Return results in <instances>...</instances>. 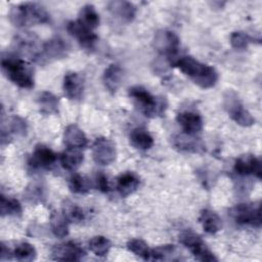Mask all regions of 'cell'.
I'll list each match as a JSON object with an SVG mask.
<instances>
[{
	"mask_svg": "<svg viewBox=\"0 0 262 262\" xmlns=\"http://www.w3.org/2000/svg\"><path fill=\"white\" fill-rule=\"evenodd\" d=\"M12 43L13 48L18 55L30 57L35 61L38 60L43 43L40 42L35 34H32L31 32L20 33L14 37Z\"/></svg>",
	"mask_w": 262,
	"mask_h": 262,
	"instance_id": "cell-8",
	"label": "cell"
},
{
	"mask_svg": "<svg viewBox=\"0 0 262 262\" xmlns=\"http://www.w3.org/2000/svg\"><path fill=\"white\" fill-rule=\"evenodd\" d=\"M62 213L69 222L79 223L85 219V214L82 208L72 202H66L62 207Z\"/></svg>",
	"mask_w": 262,
	"mask_h": 262,
	"instance_id": "cell-35",
	"label": "cell"
},
{
	"mask_svg": "<svg viewBox=\"0 0 262 262\" xmlns=\"http://www.w3.org/2000/svg\"><path fill=\"white\" fill-rule=\"evenodd\" d=\"M95 185H96L97 189L100 190L101 192L106 193V192H108L111 190L107 177L103 173H98L96 175V177H95Z\"/></svg>",
	"mask_w": 262,
	"mask_h": 262,
	"instance_id": "cell-39",
	"label": "cell"
},
{
	"mask_svg": "<svg viewBox=\"0 0 262 262\" xmlns=\"http://www.w3.org/2000/svg\"><path fill=\"white\" fill-rule=\"evenodd\" d=\"M179 242L190 251L192 256L199 261L213 262L217 261L215 255L207 247L200 235L192 231H184L179 236Z\"/></svg>",
	"mask_w": 262,
	"mask_h": 262,
	"instance_id": "cell-6",
	"label": "cell"
},
{
	"mask_svg": "<svg viewBox=\"0 0 262 262\" xmlns=\"http://www.w3.org/2000/svg\"><path fill=\"white\" fill-rule=\"evenodd\" d=\"M77 20L91 31L99 26V15L92 4H86L80 9Z\"/></svg>",
	"mask_w": 262,
	"mask_h": 262,
	"instance_id": "cell-27",
	"label": "cell"
},
{
	"mask_svg": "<svg viewBox=\"0 0 262 262\" xmlns=\"http://www.w3.org/2000/svg\"><path fill=\"white\" fill-rule=\"evenodd\" d=\"M108 10L113 15L120 18L122 21L131 23L136 15V7L128 1H112L107 4Z\"/></svg>",
	"mask_w": 262,
	"mask_h": 262,
	"instance_id": "cell-20",
	"label": "cell"
},
{
	"mask_svg": "<svg viewBox=\"0 0 262 262\" xmlns=\"http://www.w3.org/2000/svg\"><path fill=\"white\" fill-rule=\"evenodd\" d=\"M13 257L12 251H10V249L8 247H6V245L4 243H1V260H8L11 259Z\"/></svg>",
	"mask_w": 262,
	"mask_h": 262,
	"instance_id": "cell-40",
	"label": "cell"
},
{
	"mask_svg": "<svg viewBox=\"0 0 262 262\" xmlns=\"http://www.w3.org/2000/svg\"><path fill=\"white\" fill-rule=\"evenodd\" d=\"M173 145L175 148L186 152H201L205 147L201 140L186 133L175 135L173 137Z\"/></svg>",
	"mask_w": 262,
	"mask_h": 262,
	"instance_id": "cell-23",
	"label": "cell"
},
{
	"mask_svg": "<svg viewBox=\"0 0 262 262\" xmlns=\"http://www.w3.org/2000/svg\"><path fill=\"white\" fill-rule=\"evenodd\" d=\"M128 94L134 105L145 117L156 118L162 116L167 108V101L165 98H159L152 95L142 86L130 87Z\"/></svg>",
	"mask_w": 262,
	"mask_h": 262,
	"instance_id": "cell-4",
	"label": "cell"
},
{
	"mask_svg": "<svg viewBox=\"0 0 262 262\" xmlns=\"http://www.w3.org/2000/svg\"><path fill=\"white\" fill-rule=\"evenodd\" d=\"M199 221L204 231L208 234H215L222 227L221 218L216 212L210 209H204L201 211V214L199 216Z\"/></svg>",
	"mask_w": 262,
	"mask_h": 262,
	"instance_id": "cell-24",
	"label": "cell"
},
{
	"mask_svg": "<svg viewBox=\"0 0 262 262\" xmlns=\"http://www.w3.org/2000/svg\"><path fill=\"white\" fill-rule=\"evenodd\" d=\"M176 121L182 128L183 132L189 135H194L203 129V119L194 112H181L176 116Z\"/></svg>",
	"mask_w": 262,
	"mask_h": 262,
	"instance_id": "cell-17",
	"label": "cell"
},
{
	"mask_svg": "<svg viewBox=\"0 0 262 262\" xmlns=\"http://www.w3.org/2000/svg\"><path fill=\"white\" fill-rule=\"evenodd\" d=\"M12 254L14 259L18 261H24V262L33 261L37 257V251L35 247L29 243L18 244L12 251Z\"/></svg>",
	"mask_w": 262,
	"mask_h": 262,
	"instance_id": "cell-32",
	"label": "cell"
},
{
	"mask_svg": "<svg viewBox=\"0 0 262 262\" xmlns=\"http://www.w3.org/2000/svg\"><path fill=\"white\" fill-rule=\"evenodd\" d=\"M1 70L5 77L20 88L31 89L34 87V70L21 57L8 54L1 58Z\"/></svg>",
	"mask_w": 262,
	"mask_h": 262,
	"instance_id": "cell-2",
	"label": "cell"
},
{
	"mask_svg": "<svg viewBox=\"0 0 262 262\" xmlns=\"http://www.w3.org/2000/svg\"><path fill=\"white\" fill-rule=\"evenodd\" d=\"M90 251L98 257H104L108 254L111 248H112V243L111 241L103 236V235H96L93 236L89 243H88Z\"/></svg>",
	"mask_w": 262,
	"mask_h": 262,
	"instance_id": "cell-31",
	"label": "cell"
},
{
	"mask_svg": "<svg viewBox=\"0 0 262 262\" xmlns=\"http://www.w3.org/2000/svg\"><path fill=\"white\" fill-rule=\"evenodd\" d=\"M68 53H69L68 43L59 37H54L49 39L45 43H43L37 62L45 63V62L57 60L66 57Z\"/></svg>",
	"mask_w": 262,
	"mask_h": 262,
	"instance_id": "cell-10",
	"label": "cell"
},
{
	"mask_svg": "<svg viewBox=\"0 0 262 262\" xmlns=\"http://www.w3.org/2000/svg\"><path fill=\"white\" fill-rule=\"evenodd\" d=\"M52 258L58 261H80L85 256V251L75 242L55 245L52 249Z\"/></svg>",
	"mask_w": 262,
	"mask_h": 262,
	"instance_id": "cell-15",
	"label": "cell"
},
{
	"mask_svg": "<svg viewBox=\"0 0 262 262\" xmlns=\"http://www.w3.org/2000/svg\"><path fill=\"white\" fill-rule=\"evenodd\" d=\"M63 142L68 148L83 149L87 146L88 140L83 132L77 125H69L63 131Z\"/></svg>",
	"mask_w": 262,
	"mask_h": 262,
	"instance_id": "cell-19",
	"label": "cell"
},
{
	"mask_svg": "<svg viewBox=\"0 0 262 262\" xmlns=\"http://www.w3.org/2000/svg\"><path fill=\"white\" fill-rule=\"evenodd\" d=\"M127 249L134 255L140 257L143 260H150L151 249L147 244L140 238H133L127 243Z\"/></svg>",
	"mask_w": 262,
	"mask_h": 262,
	"instance_id": "cell-34",
	"label": "cell"
},
{
	"mask_svg": "<svg viewBox=\"0 0 262 262\" xmlns=\"http://www.w3.org/2000/svg\"><path fill=\"white\" fill-rule=\"evenodd\" d=\"M123 77H124L123 69L117 63H112L104 70L102 81L105 88L110 92L115 93L121 86Z\"/></svg>",
	"mask_w": 262,
	"mask_h": 262,
	"instance_id": "cell-21",
	"label": "cell"
},
{
	"mask_svg": "<svg viewBox=\"0 0 262 262\" xmlns=\"http://www.w3.org/2000/svg\"><path fill=\"white\" fill-rule=\"evenodd\" d=\"M140 180L136 174L132 172L122 173L116 181V188L119 194L123 198H126L133 193L139 186Z\"/></svg>",
	"mask_w": 262,
	"mask_h": 262,
	"instance_id": "cell-22",
	"label": "cell"
},
{
	"mask_svg": "<svg viewBox=\"0 0 262 262\" xmlns=\"http://www.w3.org/2000/svg\"><path fill=\"white\" fill-rule=\"evenodd\" d=\"M8 17L10 23L18 28L45 24L49 20V14L45 7L34 2H25L12 6Z\"/></svg>",
	"mask_w": 262,
	"mask_h": 262,
	"instance_id": "cell-3",
	"label": "cell"
},
{
	"mask_svg": "<svg viewBox=\"0 0 262 262\" xmlns=\"http://www.w3.org/2000/svg\"><path fill=\"white\" fill-rule=\"evenodd\" d=\"M223 104L228 116L237 125L243 127H250L255 124V119L248 112V110L245 108L242 100L234 91L227 90L225 92L223 97Z\"/></svg>",
	"mask_w": 262,
	"mask_h": 262,
	"instance_id": "cell-5",
	"label": "cell"
},
{
	"mask_svg": "<svg viewBox=\"0 0 262 262\" xmlns=\"http://www.w3.org/2000/svg\"><path fill=\"white\" fill-rule=\"evenodd\" d=\"M230 215L239 225H248L257 228L261 226L260 205L238 204L230 210Z\"/></svg>",
	"mask_w": 262,
	"mask_h": 262,
	"instance_id": "cell-9",
	"label": "cell"
},
{
	"mask_svg": "<svg viewBox=\"0 0 262 262\" xmlns=\"http://www.w3.org/2000/svg\"><path fill=\"white\" fill-rule=\"evenodd\" d=\"M67 31L78 41L84 50L92 52L95 49V45L98 40L97 35L93 31L82 26L78 20L69 21L67 25Z\"/></svg>",
	"mask_w": 262,
	"mask_h": 262,
	"instance_id": "cell-12",
	"label": "cell"
},
{
	"mask_svg": "<svg viewBox=\"0 0 262 262\" xmlns=\"http://www.w3.org/2000/svg\"><path fill=\"white\" fill-rule=\"evenodd\" d=\"M171 66L176 67L198 86L204 89L212 88L218 81V73L213 67L202 63L189 55L177 57Z\"/></svg>",
	"mask_w": 262,
	"mask_h": 262,
	"instance_id": "cell-1",
	"label": "cell"
},
{
	"mask_svg": "<svg viewBox=\"0 0 262 262\" xmlns=\"http://www.w3.org/2000/svg\"><path fill=\"white\" fill-rule=\"evenodd\" d=\"M176 248L174 245H164L151 249L150 260H169L173 259V254H175Z\"/></svg>",
	"mask_w": 262,
	"mask_h": 262,
	"instance_id": "cell-37",
	"label": "cell"
},
{
	"mask_svg": "<svg viewBox=\"0 0 262 262\" xmlns=\"http://www.w3.org/2000/svg\"><path fill=\"white\" fill-rule=\"evenodd\" d=\"M117 157L115 143L106 137H97L92 144V158L97 165L107 166Z\"/></svg>",
	"mask_w": 262,
	"mask_h": 262,
	"instance_id": "cell-11",
	"label": "cell"
},
{
	"mask_svg": "<svg viewBox=\"0 0 262 262\" xmlns=\"http://www.w3.org/2000/svg\"><path fill=\"white\" fill-rule=\"evenodd\" d=\"M234 172L241 176L252 175L257 179H261L262 169L261 161L253 155H243L234 162Z\"/></svg>",
	"mask_w": 262,
	"mask_h": 262,
	"instance_id": "cell-14",
	"label": "cell"
},
{
	"mask_svg": "<svg viewBox=\"0 0 262 262\" xmlns=\"http://www.w3.org/2000/svg\"><path fill=\"white\" fill-rule=\"evenodd\" d=\"M37 103L40 112L44 115H52L58 112L59 99L49 91H42L39 93L37 96Z\"/></svg>",
	"mask_w": 262,
	"mask_h": 262,
	"instance_id": "cell-25",
	"label": "cell"
},
{
	"mask_svg": "<svg viewBox=\"0 0 262 262\" xmlns=\"http://www.w3.org/2000/svg\"><path fill=\"white\" fill-rule=\"evenodd\" d=\"M154 46L156 50L162 55H165L172 64V62L177 58L180 40L174 32L161 30L155 35Z\"/></svg>",
	"mask_w": 262,
	"mask_h": 262,
	"instance_id": "cell-7",
	"label": "cell"
},
{
	"mask_svg": "<svg viewBox=\"0 0 262 262\" xmlns=\"http://www.w3.org/2000/svg\"><path fill=\"white\" fill-rule=\"evenodd\" d=\"M49 222L51 231L56 237L62 238L69 234V221L63 213L52 211Z\"/></svg>",
	"mask_w": 262,
	"mask_h": 262,
	"instance_id": "cell-29",
	"label": "cell"
},
{
	"mask_svg": "<svg viewBox=\"0 0 262 262\" xmlns=\"http://www.w3.org/2000/svg\"><path fill=\"white\" fill-rule=\"evenodd\" d=\"M0 212L2 216H20L23 213V207L20 203L13 198H7L1 194Z\"/></svg>",
	"mask_w": 262,
	"mask_h": 262,
	"instance_id": "cell-30",
	"label": "cell"
},
{
	"mask_svg": "<svg viewBox=\"0 0 262 262\" xmlns=\"http://www.w3.org/2000/svg\"><path fill=\"white\" fill-rule=\"evenodd\" d=\"M84 156L80 149L68 148L60 155V164L61 166L69 171L77 170L83 163Z\"/></svg>",
	"mask_w": 262,
	"mask_h": 262,
	"instance_id": "cell-28",
	"label": "cell"
},
{
	"mask_svg": "<svg viewBox=\"0 0 262 262\" xmlns=\"http://www.w3.org/2000/svg\"><path fill=\"white\" fill-rule=\"evenodd\" d=\"M8 123L5 124L4 122L2 123V128H1V141L2 144L5 142H9L11 139V135H25L28 129L27 122L18 117V116H12L8 119Z\"/></svg>",
	"mask_w": 262,
	"mask_h": 262,
	"instance_id": "cell-18",
	"label": "cell"
},
{
	"mask_svg": "<svg viewBox=\"0 0 262 262\" xmlns=\"http://www.w3.org/2000/svg\"><path fill=\"white\" fill-rule=\"evenodd\" d=\"M62 89L70 100H79L84 93V80L77 72H68L63 77Z\"/></svg>",
	"mask_w": 262,
	"mask_h": 262,
	"instance_id": "cell-16",
	"label": "cell"
},
{
	"mask_svg": "<svg viewBox=\"0 0 262 262\" xmlns=\"http://www.w3.org/2000/svg\"><path fill=\"white\" fill-rule=\"evenodd\" d=\"M69 188L73 193L85 194L91 189V182L85 176L74 174L69 180Z\"/></svg>",
	"mask_w": 262,
	"mask_h": 262,
	"instance_id": "cell-33",
	"label": "cell"
},
{
	"mask_svg": "<svg viewBox=\"0 0 262 262\" xmlns=\"http://www.w3.org/2000/svg\"><path fill=\"white\" fill-rule=\"evenodd\" d=\"M253 42V38L242 31L233 32L230 35V44L236 50H243L248 47V45Z\"/></svg>",
	"mask_w": 262,
	"mask_h": 262,
	"instance_id": "cell-38",
	"label": "cell"
},
{
	"mask_svg": "<svg viewBox=\"0 0 262 262\" xmlns=\"http://www.w3.org/2000/svg\"><path fill=\"white\" fill-rule=\"evenodd\" d=\"M56 154L44 144H37L29 158L28 164L33 169H49L56 162Z\"/></svg>",
	"mask_w": 262,
	"mask_h": 262,
	"instance_id": "cell-13",
	"label": "cell"
},
{
	"mask_svg": "<svg viewBox=\"0 0 262 262\" xmlns=\"http://www.w3.org/2000/svg\"><path fill=\"white\" fill-rule=\"evenodd\" d=\"M24 194L29 203L38 204L45 198V190L40 183H32L26 188Z\"/></svg>",
	"mask_w": 262,
	"mask_h": 262,
	"instance_id": "cell-36",
	"label": "cell"
},
{
	"mask_svg": "<svg viewBox=\"0 0 262 262\" xmlns=\"http://www.w3.org/2000/svg\"><path fill=\"white\" fill-rule=\"evenodd\" d=\"M130 143L137 149L147 150L154 145L152 136L142 128H135L130 133Z\"/></svg>",
	"mask_w": 262,
	"mask_h": 262,
	"instance_id": "cell-26",
	"label": "cell"
}]
</instances>
